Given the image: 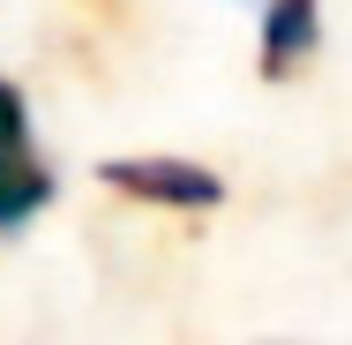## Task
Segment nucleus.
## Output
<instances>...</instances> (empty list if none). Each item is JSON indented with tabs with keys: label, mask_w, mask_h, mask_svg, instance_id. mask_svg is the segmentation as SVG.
I'll list each match as a JSON object with an SVG mask.
<instances>
[{
	"label": "nucleus",
	"mask_w": 352,
	"mask_h": 345,
	"mask_svg": "<svg viewBox=\"0 0 352 345\" xmlns=\"http://www.w3.org/2000/svg\"><path fill=\"white\" fill-rule=\"evenodd\" d=\"M105 188H120L128 203H150V210H217L225 203V180L195 158H105L98 165Z\"/></svg>",
	"instance_id": "f257e3e1"
},
{
	"label": "nucleus",
	"mask_w": 352,
	"mask_h": 345,
	"mask_svg": "<svg viewBox=\"0 0 352 345\" xmlns=\"http://www.w3.org/2000/svg\"><path fill=\"white\" fill-rule=\"evenodd\" d=\"M315 45H322V0H270L263 8V45H255L263 83H292L315 61Z\"/></svg>",
	"instance_id": "7ed1b4c3"
},
{
	"label": "nucleus",
	"mask_w": 352,
	"mask_h": 345,
	"mask_svg": "<svg viewBox=\"0 0 352 345\" xmlns=\"http://www.w3.org/2000/svg\"><path fill=\"white\" fill-rule=\"evenodd\" d=\"M45 203H53V173L38 165V143H30V113H23V98L0 83V233L30 225Z\"/></svg>",
	"instance_id": "f03ea898"
}]
</instances>
